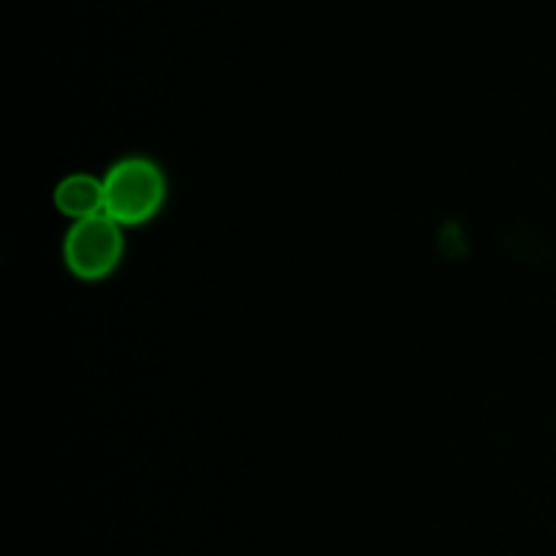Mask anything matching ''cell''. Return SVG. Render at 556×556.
Segmentation results:
<instances>
[{"mask_svg": "<svg viewBox=\"0 0 556 556\" xmlns=\"http://www.w3.org/2000/svg\"><path fill=\"white\" fill-rule=\"evenodd\" d=\"M168 199V177L150 155H123L103 174V212L123 228L155 220Z\"/></svg>", "mask_w": 556, "mask_h": 556, "instance_id": "6da1fadb", "label": "cell"}, {"mask_svg": "<svg viewBox=\"0 0 556 556\" xmlns=\"http://www.w3.org/2000/svg\"><path fill=\"white\" fill-rule=\"evenodd\" d=\"M125 228L103 215L71 223L63 237V264L79 282H101L117 271L125 255Z\"/></svg>", "mask_w": 556, "mask_h": 556, "instance_id": "7a4b0ae2", "label": "cell"}, {"mask_svg": "<svg viewBox=\"0 0 556 556\" xmlns=\"http://www.w3.org/2000/svg\"><path fill=\"white\" fill-rule=\"evenodd\" d=\"M54 210L71 223L103 215V177L87 172L65 174L52 190Z\"/></svg>", "mask_w": 556, "mask_h": 556, "instance_id": "3957f363", "label": "cell"}]
</instances>
